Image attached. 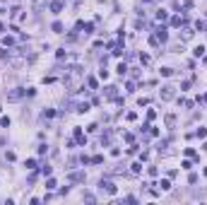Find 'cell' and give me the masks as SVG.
Returning a JSON list of instances; mask_svg holds the SVG:
<instances>
[{"label": "cell", "instance_id": "obj_1", "mask_svg": "<svg viewBox=\"0 0 207 205\" xmlns=\"http://www.w3.org/2000/svg\"><path fill=\"white\" fill-rule=\"evenodd\" d=\"M99 186H101V191H106L108 196H116V193H118L116 183H113V181H108V179H101V181H99Z\"/></svg>", "mask_w": 207, "mask_h": 205}, {"label": "cell", "instance_id": "obj_2", "mask_svg": "<svg viewBox=\"0 0 207 205\" xmlns=\"http://www.w3.org/2000/svg\"><path fill=\"white\" fill-rule=\"evenodd\" d=\"M174 97H176V87H171V85L161 87V99H164V101H171Z\"/></svg>", "mask_w": 207, "mask_h": 205}, {"label": "cell", "instance_id": "obj_3", "mask_svg": "<svg viewBox=\"0 0 207 205\" xmlns=\"http://www.w3.org/2000/svg\"><path fill=\"white\" fill-rule=\"evenodd\" d=\"M116 89H118V87H113V85L104 87V97H106V99H116Z\"/></svg>", "mask_w": 207, "mask_h": 205}, {"label": "cell", "instance_id": "obj_4", "mask_svg": "<svg viewBox=\"0 0 207 205\" xmlns=\"http://www.w3.org/2000/svg\"><path fill=\"white\" fill-rule=\"evenodd\" d=\"M46 7V0H31V12H41Z\"/></svg>", "mask_w": 207, "mask_h": 205}, {"label": "cell", "instance_id": "obj_5", "mask_svg": "<svg viewBox=\"0 0 207 205\" xmlns=\"http://www.w3.org/2000/svg\"><path fill=\"white\" fill-rule=\"evenodd\" d=\"M154 36H157V39H159V41L164 44V41L169 39V34H166V27H157V34H154Z\"/></svg>", "mask_w": 207, "mask_h": 205}, {"label": "cell", "instance_id": "obj_6", "mask_svg": "<svg viewBox=\"0 0 207 205\" xmlns=\"http://www.w3.org/2000/svg\"><path fill=\"white\" fill-rule=\"evenodd\" d=\"M70 181L82 183V181H84V171H72V174H70Z\"/></svg>", "mask_w": 207, "mask_h": 205}, {"label": "cell", "instance_id": "obj_7", "mask_svg": "<svg viewBox=\"0 0 207 205\" xmlns=\"http://www.w3.org/2000/svg\"><path fill=\"white\" fill-rule=\"evenodd\" d=\"M22 94H24V89H12L10 94H7V99H10V101H17V99H20Z\"/></svg>", "mask_w": 207, "mask_h": 205}, {"label": "cell", "instance_id": "obj_8", "mask_svg": "<svg viewBox=\"0 0 207 205\" xmlns=\"http://www.w3.org/2000/svg\"><path fill=\"white\" fill-rule=\"evenodd\" d=\"M181 39H183V41H190V39H193V29H188V27H185L183 34H181Z\"/></svg>", "mask_w": 207, "mask_h": 205}, {"label": "cell", "instance_id": "obj_9", "mask_svg": "<svg viewBox=\"0 0 207 205\" xmlns=\"http://www.w3.org/2000/svg\"><path fill=\"white\" fill-rule=\"evenodd\" d=\"M164 121H166V125H169V128H174V125H176V116H174V114H166V118H164Z\"/></svg>", "mask_w": 207, "mask_h": 205}, {"label": "cell", "instance_id": "obj_10", "mask_svg": "<svg viewBox=\"0 0 207 205\" xmlns=\"http://www.w3.org/2000/svg\"><path fill=\"white\" fill-rule=\"evenodd\" d=\"M51 10H53L55 15H58V12L63 10V3H58V0H55V3H51Z\"/></svg>", "mask_w": 207, "mask_h": 205}, {"label": "cell", "instance_id": "obj_11", "mask_svg": "<svg viewBox=\"0 0 207 205\" xmlns=\"http://www.w3.org/2000/svg\"><path fill=\"white\" fill-rule=\"evenodd\" d=\"M157 20H159V22L169 20V12H166V10H159V12H157Z\"/></svg>", "mask_w": 207, "mask_h": 205}, {"label": "cell", "instance_id": "obj_12", "mask_svg": "<svg viewBox=\"0 0 207 205\" xmlns=\"http://www.w3.org/2000/svg\"><path fill=\"white\" fill-rule=\"evenodd\" d=\"M181 24H183V17H178V15L171 17V27H181Z\"/></svg>", "mask_w": 207, "mask_h": 205}, {"label": "cell", "instance_id": "obj_13", "mask_svg": "<svg viewBox=\"0 0 207 205\" xmlns=\"http://www.w3.org/2000/svg\"><path fill=\"white\" fill-rule=\"evenodd\" d=\"M51 29H53L55 34H60V31H63V24H60V22H53V24H51Z\"/></svg>", "mask_w": 207, "mask_h": 205}, {"label": "cell", "instance_id": "obj_14", "mask_svg": "<svg viewBox=\"0 0 207 205\" xmlns=\"http://www.w3.org/2000/svg\"><path fill=\"white\" fill-rule=\"evenodd\" d=\"M116 72H118V75H125V72H128V65H125V63H121V65L116 68Z\"/></svg>", "mask_w": 207, "mask_h": 205}, {"label": "cell", "instance_id": "obj_15", "mask_svg": "<svg viewBox=\"0 0 207 205\" xmlns=\"http://www.w3.org/2000/svg\"><path fill=\"white\" fill-rule=\"evenodd\" d=\"M87 87H89V89H97V80H94V77H87Z\"/></svg>", "mask_w": 207, "mask_h": 205}, {"label": "cell", "instance_id": "obj_16", "mask_svg": "<svg viewBox=\"0 0 207 205\" xmlns=\"http://www.w3.org/2000/svg\"><path fill=\"white\" fill-rule=\"evenodd\" d=\"M51 171H53V169H51L48 164H44V166H41V174H44V176H51Z\"/></svg>", "mask_w": 207, "mask_h": 205}, {"label": "cell", "instance_id": "obj_17", "mask_svg": "<svg viewBox=\"0 0 207 205\" xmlns=\"http://www.w3.org/2000/svg\"><path fill=\"white\" fill-rule=\"evenodd\" d=\"M77 111H80V114H84V111H89V104L84 101V104H77Z\"/></svg>", "mask_w": 207, "mask_h": 205}, {"label": "cell", "instance_id": "obj_18", "mask_svg": "<svg viewBox=\"0 0 207 205\" xmlns=\"http://www.w3.org/2000/svg\"><path fill=\"white\" fill-rule=\"evenodd\" d=\"M159 186H161V191H169V188H171V183H169V179H164V181H161Z\"/></svg>", "mask_w": 207, "mask_h": 205}, {"label": "cell", "instance_id": "obj_19", "mask_svg": "<svg viewBox=\"0 0 207 205\" xmlns=\"http://www.w3.org/2000/svg\"><path fill=\"white\" fill-rule=\"evenodd\" d=\"M53 116H55L53 109H46V111H44V118H53Z\"/></svg>", "mask_w": 207, "mask_h": 205}, {"label": "cell", "instance_id": "obj_20", "mask_svg": "<svg viewBox=\"0 0 207 205\" xmlns=\"http://www.w3.org/2000/svg\"><path fill=\"white\" fill-rule=\"evenodd\" d=\"M101 162H104L101 155H94V157H92V164H101Z\"/></svg>", "mask_w": 207, "mask_h": 205}, {"label": "cell", "instance_id": "obj_21", "mask_svg": "<svg viewBox=\"0 0 207 205\" xmlns=\"http://www.w3.org/2000/svg\"><path fill=\"white\" fill-rule=\"evenodd\" d=\"M161 75L169 77V75H174V70H171V68H161Z\"/></svg>", "mask_w": 207, "mask_h": 205}, {"label": "cell", "instance_id": "obj_22", "mask_svg": "<svg viewBox=\"0 0 207 205\" xmlns=\"http://www.w3.org/2000/svg\"><path fill=\"white\" fill-rule=\"evenodd\" d=\"M181 166H183V169H193V162L185 159V162H181Z\"/></svg>", "mask_w": 207, "mask_h": 205}, {"label": "cell", "instance_id": "obj_23", "mask_svg": "<svg viewBox=\"0 0 207 205\" xmlns=\"http://www.w3.org/2000/svg\"><path fill=\"white\" fill-rule=\"evenodd\" d=\"M55 186H58V183H55V179H48V181H46V188H55Z\"/></svg>", "mask_w": 207, "mask_h": 205}, {"label": "cell", "instance_id": "obj_24", "mask_svg": "<svg viewBox=\"0 0 207 205\" xmlns=\"http://www.w3.org/2000/svg\"><path fill=\"white\" fill-rule=\"evenodd\" d=\"M3 44H5V46H12V44H15V39H12V36H5Z\"/></svg>", "mask_w": 207, "mask_h": 205}, {"label": "cell", "instance_id": "obj_25", "mask_svg": "<svg viewBox=\"0 0 207 205\" xmlns=\"http://www.w3.org/2000/svg\"><path fill=\"white\" fill-rule=\"evenodd\" d=\"M24 166H27V169H34L36 162H34V159H27V162H24Z\"/></svg>", "mask_w": 207, "mask_h": 205}, {"label": "cell", "instance_id": "obj_26", "mask_svg": "<svg viewBox=\"0 0 207 205\" xmlns=\"http://www.w3.org/2000/svg\"><path fill=\"white\" fill-rule=\"evenodd\" d=\"M195 55H198V58H200V55H205V46H198V48H195Z\"/></svg>", "mask_w": 207, "mask_h": 205}, {"label": "cell", "instance_id": "obj_27", "mask_svg": "<svg viewBox=\"0 0 207 205\" xmlns=\"http://www.w3.org/2000/svg\"><path fill=\"white\" fill-rule=\"evenodd\" d=\"M195 135H198V138H205V135H207V128H200V130H198Z\"/></svg>", "mask_w": 207, "mask_h": 205}, {"label": "cell", "instance_id": "obj_28", "mask_svg": "<svg viewBox=\"0 0 207 205\" xmlns=\"http://www.w3.org/2000/svg\"><path fill=\"white\" fill-rule=\"evenodd\" d=\"M133 171H135V174H137V171H142V164H140V162H135V164H133Z\"/></svg>", "mask_w": 207, "mask_h": 205}, {"label": "cell", "instance_id": "obj_29", "mask_svg": "<svg viewBox=\"0 0 207 205\" xmlns=\"http://www.w3.org/2000/svg\"><path fill=\"white\" fill-rule=\"evenodd\" d=\"M195 27H198V29H200V31H202V29H207V22H198V24H195Z\"/></svg>", "mask_w": 207, "mask_h": 205}, {"label": "cell", "instance_id": "obj_30", "mask_svg": "<svg viewBox=\"0 0 207 205\" xmlns=\"http://www.w3.org/2000/svg\"><path fill=\"white\" fill-rule=\"evenodd\" d=\"M190 3H193V0H183V5H185V7H188V5H190Z\"/></svg>", "mask_w": 207, "mask_h": 205}, {"label": "cell", "instance_id": "obj_31", "mask_svg": "<svg viewBox=\"0 0 207 205\" xmlns=\"http://www.w3.org/2000/svg\"><path fill=\"white\" fill-rule=\"evenodd\" d=\"M202 101H205V104H207V94H202Z\"/></svg>", "mask_w": 207, "mask_h": 205}, {"label": "cell", "instance_id": "obj_32", "mask_svg": "<svg viewBox=\"0 0 207 205\" xmlns=\"http://www.w3.org/2000/svg\"><path fill=\"white\" fill-rule=\"evenodd\" d=\"M202 63H205V65H207V55H205V58H202Z\"/></svg>", "mask_w": 207, "mask_h": 205}, {"label": "cell", "instance_id": "obj_33", "mask_svg": "<svg viewBox=\"0 0 207 205\" xmlns=\"http://www.w3.org/2000/svg\"><path fill=\"white\" fill-rule=\"evenodd\" d=\"M142 3H152V0H142Z\"/></svg>", "mask_w": 207, "mask_h": 205}, {"label": "cell", "instance_id": "obj_34", "mask_svg": "<svg viewBox=\"0 0 207 205\" xmlns=\"http://www.w3.org/2000/svg\"><path fill=\"white\" fill-rule=\"evenodd\" d=\"M0 31H3V24H0Z\"/></svg>", "mask_w": 207, "mask_h": 205}, {"label": "cell", "instance_id": "obj_35", "mask_svg": "<svg viewBox=\"0 0 207 205\" xmlns=\"http://www.w3.org/2000/svg\"><path fill=\"white\" fill-rule=\"evenodd\" d=\"M205 150H207V142H205Z\"/></svg>", "mask_w": 207, "mask_h": 205}]
</instances>
